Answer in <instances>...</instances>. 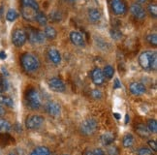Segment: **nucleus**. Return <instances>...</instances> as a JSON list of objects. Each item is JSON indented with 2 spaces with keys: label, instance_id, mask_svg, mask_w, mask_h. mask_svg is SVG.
Wrapping results in <instances>:
<instances>
[{
  "label": "nucleus",
  "instance_id": "f257e3e1",
  "mask_svg": "<svg viewBox=\"0 0 157 155\" xmlns=\"http://www.w3.org/2000/svg\"><path fill=\"white\" fill-rule=\"evenodd\" d=\"M139 64L146 71H155L157 69V55L155 51H146L139 55Z\"/></svg>",
  "mask_w": 157,
  "mask_h": 155
},
{
  "label": "nucleus",
  "instance_id": "f03ea898",
  "mask_svg": "<svg viewBox=\"0 0 157 155\" xmlns=\"http://www.w3.org/2000/svg\"><path fill=\"white\" fill-rule=\"evenodd\" d=\"M21 65L26 73H33L39 69L40 61L36 55L26 52L21 56Z\"/></svg>",
  "mask_w": 157,
  "mask_h": 155
},
{
  "label": "nucleus",
  "instance_id": "7ed1b4c3",
  "mask_svg": "<svg viewBox=\"0 0 157 155\" xmlns=\"http://www.w3.org/2000/svg\"><path fill=\"white\" fill-rule=\"evenodd\" d=\"M25 101L26 104L31 110H39L41 108V98L39 92L35 88H29L25 93Z\"/></svg>",
  "mask_w": 157,
  "mask_h": 155
},
{
  "label": "nucleus",
  "instance_id": "20e7f679",
  "mask_svg": "<svg viewBox=\"0 0 157 155\" xmlns=\"http://www.w3.org/2000/svg\"><path fill=\"white\" fill-rule=\"evenodd\" d=\"M98 129V122L94 118H88L82 122L80 126L81 133L84 136H91L96 133Z\"/></svg>",
  "mask_w": 157,
  "mask_h": 155
},
{
  "label": "nucleus",
  "instance_id": "39448f33",
  "mask_svg": "<svg viewBox=\"0 0 157 155\" xmlns=\"http://www.w3.org/2000/svg\"><path fill=\"white\" fill-rule=\"evenodd\" d=\"M25 32L27 39L32 44H43L46 41L44 32H42L41 30H38V29L34 27H27V31Z\"/></svg>",
  "mask_w": 157,
  "mask_h": 155
},
{
  "label": "nucleus",
  "instance_id": "423d86ee",
  "mask_svg": "<svg viewBox=\"0 0 157 155\" xmlns=\"http://www.w3.org/2000/svg\"><path fill=\"white\" fill-rule=\"evenodd\" d=\"M45 119L43 116L33 115L25 119V126L28 130H37L43 126Z\"/></svg>",
  "mask_w": 157,
  "mask_h": 155
},
{
  "label": "nucleus",
  "instance_id": "0eeeda50",
  "mask_svg": "<svg viewBox=\"0 0 157 155\" xmlns=\"http://www.w3.org/2000/svg\"><path fill=\"white\" fill-rule=\"evenodd\" d=\"M27 36L26 32L21 28H17L14 30L13 34H12V42L17 47H21L26 43Z\"/></svg>",
  "mask_w": 157,
  "mask_h": 155
},
{
  "label": "nucleus",
  "instance_id": "6e6552de",
  "mask_svg": "<svg viewBox=\"0 0 157 155\" xmlns=\"http://www.w3.org/2000/svg\"><path fill=\"white\" fill-rule=\"evenodd\" d=\"M48 85L54 92L61 93L66 90V85L64 81L59 78H52L48 81Z\"/></svg>",
  "mask_w": 157,
  "mask_h": 155
},
{
  "label": "nucleus",
  "instance_id": "1a4fd4ad",
  "mask_svg": "<svg viewBox=\"0 0 157 155\" xmlns=\"http://www.w3.org/2000/svg\"><path fill=\"white\" fill-rule=\"evenodd\" d=\"M130 12L135 19L140 20V21L144 20L147 16V13H146V11H144V9L140 4H137V3H133L130 6Z\"/></svg>",
  "mask_w": 157,
  "mask_h": 155
},
{
  "label": "nucleus",
  "instance_id": "9d476101",
  "mask_svg": "<svg viewBox=\"0 0 157 155\" xmlns=\"http://www.w3.org/2000/svg\"><path fill=\"white\" fill-rule=\"evenodd\" d=\"M90 77H91V80L95 85H102L105 81V77L103 74V71H102L100 68H94L91 71Z\"/></svg>",
  "mask_w": 157,
  "mask_h": 155
},
{
  "label": "nucleus",
  "instance_id": "9b49d317",
  "mask_svg": "<svg viewBox=\"0 0 157 155\" xmlns=\"http://www.w3.org/2000/svg\"><path fill=\"white\" fill-rule=\"evenodd\" d=\"M112 10L117 16H123L127 12V5L125 2L118 0V1L112 2Z\"/></svg>",
  "mask_w": 157,
  "mask_h": 155
},
{
  "label": "nucleus",
  "instance_id": "f8f14e48",
  "mask_svg": "<svg viewBox=\"0 0 157 155\" xmlns=\"http://www.w3.org/2000/svg\"><path fill=\"white\" fill-rule=\"evenodd\" d=\"M129 90L133 95H137V96H140L147 92V87L144 83L141 82H131L129 85Z\"/></svg>",
  "mask_w": 157,
  "mask_h": 155
},
{
  "label": "nucleus",
  "instance_id": "ddd939ff",
  "mask_svg": "<svg viewBox=\"0 0 157 155\" xmlns=\"http://www.w3.org/2000/svg\"><path fill=\"white\" fill-rule=\"evenodd\" d=\"M46 111L50 115L56 117V116H58L60 115V112H61V108H60V106H59L58 103L53 102V101H51V102H49L47 104Z\"/></svg>",
  "mask_w": 157,
  "mask_h": 155
},
{
  "label": "nucleus",
  "instance_id": "4468645a",
  "mask_svg": "<svg viewBox=\"0 0 157 155\" xmlns=\"http://www.w3.org/2000/svg\"><path fill=\"white\" fill-rule=\"evenodd\" d=\"M38 11H35L32 8H28V7H23L21 6V14L22 17L27 21H35V17L37 14Z\"/></svg>",
  "mask_w": 157,
  "mask_h": 155
},
{
  "label": "nucleus",
  "instance_id": "2eb2a0df",
  "mask_svg": "<svg viewBox=\"0 0 157 155\" xmlns=\"http://www.w3.org/2000/svg\"><path fill=\"white\" fill-rule=\"evenodd\" d=\"M70 40H71L72 43L77 47H83L84 46H86V41H84L83 36L78 31H72L70 33Z\"/></svg>",
  "mask_w": 157,
  "mask_h": 155
},
{
  "label": "nucleus",
  "instance_id": "dca6fc26",
  "mask_svg": "<svg viewBox=\"0 0 157 155\" xmlns=\"http://www.w3.org/2000/svg\"><path fill=\"white\" fill-rule=\"evenodd\" d=\"M48 57H49L50 61L54 65H58L61 62V55L56 49H50L48 51Z\"/></svg>",
  "mask_w": 157,
  "mask_h": 155
},
{
  "label": "nucleus",
  "instance_id": "f3484780",
  "mask_svg": "<svg viewBox=\"0 0 157 155\" xmlns=\"http://www.w3.org/2000/svg\"><path fill=\"white\" fill-rule=\"evenodd\" d=\"M44 34H45L46 39L54 40L57 36V31L56 30V28L52 26H47L44 30Z\"/></svg>",
  "mask_w": 157,
  "mask_h": 155
},
{
  "label": "nucleus",
  "instance_id": "a211bd4d",
  "mask_svg": "<svg viewBox=\"0 0 157 155\" xmlns=\"http://www.w3.org/2000/svg\"><path fill=\"white\" fill-rule=\"evenodd\" d=\"M88 19L92 22H97L101 19V13L97 9H89L88 10Z\"/></svg>",
  "mask_w": 157,
  "mask_h": 155
},
{
  "label": "nucleus",
  "instance_id": "6ab92c4d",
  "mask_svg": "<svg viewBox=\"0 0 157 155\" xmlns=\"http://www.w3.org/2000/svg\"><path fill=\"white\" fill-rule=\"evenodd\" d=\"M29 155H51V151L46 146H37L30 152Z\"/></svg>",
  "mask_w": 157,
  "mask_h": 155
},
{
  "label": "nucleus",
  "instance_id": "aec40b11",
  "mask_svg": "<svg viewBox=\"0 0 157 155\" xmlns=\"http://www.w3.org/2000/svg\"><path fill=\"white\" fill-rule=\"evenodd\" d=\"M11 128H12V125L7 119L0 118V133L1 134L8 133L11 130Z\"/></svg>",
  "mask_w": 157,
  "mask_h": 155
},
{
  "label": "nucleus",
  "instance_id": "412c9836",
  "mask_svg": "<svg viewBox=\"0 0 157 155\" xmlns=\"http://www.w3.org/2000/svg\"><path fill=\"white\" fill-rule=\"evenodd\" d=\"M0 105H2L4 107H9L12 108L14 106V101L11 97L7 96V95L0 94Z\"/></svg>",
  "mask_w": 157,
  "mask_h": 155
},
{
  "label": "nucleus",
  "instance_id": "4be33fe9",
  "mask_svg": "<svg viewBox=\"0 0 157 155\" xmlns=\"http://www.w3.org/2000/svg\"><path fill=\"white\" fill-rule=\"evenodd\" d=\"M134 145V137L132 134H126L122 139V146L125 148H130Z\"/></svg>",
  "mask_w": 157,
  "mask_h": 155
},
{
  "label": "nucleus",
  "instance_id": "5701e85b",
  "mask_svg": "<svg viewBox=\"0 0 157 155\" xmlns=\"http://www.w3.org/2000/svg\"><path fill=\"white\" fill-rule=\"evenodd\" d=\"M136 131H137L138 135H140L142 138H148L149 135H150L147 126H146V125H144V124H139L137 126V128H136Z\"/></svg>",
  "mask_w": 157,
  "mask_h": 155
},
{
  "label": "nucleus",
  "instance_id": "b1692460",
  "mask_svg": "<svg viewBox=\"0 0 157 155\" xmlns=\"http://www.w3.org/2000/svg\"><path fill=\"white\" fill-rule=\"evenodd\" d=\"M21 3L23 7L32 8L35 11H39V4L36 0H21Z\"/></svg>",
  "mask_w": 157,
  "mask_h": 155
},
{
  "label": "nucleus",
  "instance_id": "393cba45",
  "mask_svg": "<svg viewBox=\"0 0 157 155\" xmlns=\"http://www.w3.org/2000/svg\"><path fill=\"white\" fill-rule=\"evenodd\" d=\"M35 21H37L40 25L45 26L48 23V17L43 13V12L38 11L37 14H36V17H35Z\"/></svg>",
  "mask_w": 157,
  "mask_h": 155
},
{
  "label": "nucleus",
  "instance_id": "a878e982",
  "mask_svg": "<svg viewBox=\"0 0 157 155\" xmlns=\"http://www.w3.org/2000/svg\"><path fill=\"white\" fill-rule=\"evenodd\" d=\"M114 141V137L111 133H105L101 136V142L104 146H109L113 144Z\"/></svg>",
  "mask_w": 157,
  "mask_h": 155
},
{
  "label": "nucleus",
  "instance_id": "bb28decb",
  "mask_svg": "<svg viewBox=\"0 0 157 155\" xmlns=\"http://www.w3.org/2000/svg\"><path fill=\"white\" fill-rule=\"evenodd\" d=\"M147 128L150 134H155L157 132V122L155 119H148L147 123Z\"/></svg>",
  "mask_w": 157,
  "mask_h": 155
},
{
  "label": "nucleus",
  "instance_id": "cd10ccee",
  "mask_svg": "<svg viewBox=\"0 0 157 155\" xmlns=\"http://www.w3.org/2000/svg\"><path fill=\"white\" fill-rule=\"evenodd\" d=\"M102 71H103L104 77L108 80H111L114 75V69L111 65H107V66L104 67V70H102Z\"/></svg>",
  "mask_w": 157,
  "mask_h": 155
},
{
  "label": "nucleus",
  "instance_id": "c85d7f7f",
  "mask_svg": "<svg viewBox=\"0 0 157 155\" xmlns=\"http://www.w3.org/2000/svg\"><path fill=\"white\" fill-rule=\"evenodd\" d=\"M17 17H19V14L15 9H10L6 14V19L8 21H15L17 19Z\"/></svg>",
  "mask_w": 157,
  "mask_h": 155
},
{
  "label": "nucleus",
  "instance_id": "c756f323",
  "mask_svg": "<svg viewBox=\"0 0 157 155\" xmlns=\"http://www.w3.org/2000/svg\"><path fill=\"white\" fill-rule=\"evenodd\" d=\"M50 20L53 22H57L62 20V15L58 11H52L50 14Z\"/></svg>",
  "mask_w": 157,
  "mask_h": 155
},
{
  "label": "nucleus",
  "instance_id": "7c9ffc66",
  "mask_svg": "<svg viewBox=\"0 0 157 155\" xmlns=\"http://www.w3.org/2000/svg\"><path fill=\"white\" fill-rule=\"evenodd\" d=\"M147 11H148L149 15L155 19V17H157V5H156V3L155 2L149 3L147 6Z\"/></svg>",
  "mask_w": 157,
  "mask_h": 155
},
{
  "label": "nucleus",
  "instance_id": "2f4dec72",
  "mask_svg": "<svg viewBox=\"0 0 157 155\" xmlns=\"http://www.w3.org/2000/svg\"><path fill=\"white\" fill-rule=\"evenodd\" d=\"M147 41L149 43V45L156 47L157 46V35L155 33L148 34L147 36Z\"/></svg>",
  "mask_w": 157,
  "mask_h": 155
},
{
  "label": "nucleus",
  "instance_id": "473e14b6",
  "mask_svg": "<svg viewBox=\"0 0 157 155\" xmlns=\"http://www.w3.org/2000/svg\"><path fill=\"white\" fill-rule=\"evenodd\" d=\"M110 34H111V37L116 41L121 39V37H122V33L119 30H117V29H112L110 31Z\"/></svg>",
  "mask_w": 157,
  "mask_h": 155
},
{
  "label": "nucleus",
  "instance_id": "72a5a7b5",
  "mask_svg": "<svg viewBox=\"0 0 157 155\" xmlns=\"http://www.w3.org/2000/svg\"><path fill=\"white\" fill-rule=\"evenodd\" d=\"M138 155H154V153L148 147H140L138 150Z\"/></svg>",
  "mask_w": 157,
  "mask_h": 155
},
{
  "label": "nucleus",
  "instance_id": "f704fd0d",
  "mask_svg": "<svg viewBox=\"0 0 157 155\" xmlns=\"http://www.w3.org/2000/svg\"><path fill=\"white\" fill-rule=\"evenodd\" d=\"M8 88V82L3 77H0V93L4 92L5 90H7Z\"/></svg>",
  "mask_w": 157,
  "mask_h": 155
},
{
  "label": "nucleus",
  "instance_id": "c9c22d12",
  "mask_svg": "<svg viewBox=\"0 0 157 155\" xmlns=\"http://www.w3.org/2000/svg\"><path fill=\"white\" fill-rule=\"evenodd\" d=\"M147 145H148V146L150 147L149 149H151V150L154 151V152L157 151V144H156V141H154V140H149V141L147 142Z\"/></svg>",
  "mask_w": 157,
  "mask_h": 155
},
{
  "label": "nucleus",
  "instance_id": "e433bc0d",
  "mask_svg": "<svg viewBox=\"0 0 157 155\" xmlns=\"http://www.w3.org/2000/svg\"><path fill=\"white\" fill-rule=\"evenodd\" d=\"M91 95L94 99H100L102 97V93L100 90H98V89H94V90H92Z\"/></svg>",
  "mask_w": 157,
  "mask_h": 155
},
{
  "label": "nucleus",
  "instance_id": "4c0bfd02",
  "mask_svg": "<svg viewBox=\"0 0 157 155\" xmlns=\"http://www.w3.org/2000/svg\"><path fill=\"white\" fill-rule=\"evenodd\" d=\"M93 152H94L95 155H106L105 152H104L103 150H102L101 148H96V149H95Z\"/></svg>",
  "mask_w": 157,
  "mask_h": 155
},
{
  "label": "nucleus",
  "instance_id": "58836bf2",
  "mask_svg": "<svg viewBox=\"0 0 157 155\" xmlns=\"http://www.w3.org/2000/svg\"><path fill=\"white\" fill-rule=\"evenodd\" d=\"M121 87V83L119 82V81L117 79L114 80V85H113V88L114 89H117V88H120Z\"/></svg>",
  "mask_w": 157,
  "mask_h": 155
},
{
  "label": "nucleus",
  "instance_id": "ea45409f",
  "mask_svg": "<svg viewBox=\"0 0 157 155\" xmlns=\"http://www.w3.org/2000/svg\"><path fill=\"white\" fill-rule=\"evenodd\" d=\"M6 114V110H5V107L0 105V116H2Z\"/></svg>",
  "mask_w": 157,
  "mask_h": 155
},
{
  "label": "nucleus",
  "instance_id": "a19ab883",
  "mask_svg": "<svg viewBox=\"0 0 157 155\" xmlns=\"http://www.w3.org/2000/svg\"><path fill=\"white\" fill-rule=\"evenodd\" d=\"M6 57H7V55H6V52L1 51H0V59H5Z\"/></svg>",
  "mask_w": 157,
  "mask_h": 155
},
{
  "label": "nucleus",
  "instance_id": "79ce46f5",
  "mask_svg": "<svg viewBox=\"0 0 157 155\" xmlns=\"http://www.w3.org/2000/svg\"><path fill=\"white\" fill-rule=\"evenodd\" d=\"M147 1V0H136V2H137V4H144V3H146Z\"/></svg>",
  "mask_w": 157,
  "mask_h": 155
},
{
  "label": "nucleus",
  "instance_id": "37998d69",
  "mask_svg": "<svg viewBox=\"0 0 157 155\" xmlns=\"http://www.w3.org/2000/svg\"><path fill=\"white\" fill-rule=\"evenodd\" d=\"M84 155H95V154H94V152H93V151L88 150V151H86V154H84Z\"/></svg>",
  "mask_w": 157,
  "mask_h": 155
},
{
  "label": "nucleus",
  "instance_id": "c03bdc74",
  "mask_svg": "<svg viewBox=\"0 0 157 155\" xmlns=\"http://www.w3.org/2000/svg\"><path fill=\"white\" fill-rule=\"evenodd\" d=\"M8 155H17V154L16 152H10V153H9Z\"/></svg>",
  "mask_w": 157,
  "mask_h": 155
},
{
  "label": "nucleus",
  "instance_id": "a18cd8bd",
  "mask_svg": "<svg viewBox=\"0 0 157 155\" xmlns=\"http://www.w3.org/2000/svg\"><path fill=\"white\" fill-rule=\"evenodd\" d=\"M114 115H116L117 118H119V115H118V114H114Z\"/></svg>",
  "mask_w": 157,
  "mask_h": 155
},
{
  "label": "nucleus",
  "instance_id": "49530a36",
  "mask_svg": "<svg viewBox=\"0 0 157 155\" xmlns=\"http://www.w3.org/2000/svg\"><path fill=\"white\" fill-rule=\"evenodd\" d=\"M111 2H114V1H118V0H110Z\"/></svg>",
  "mask_w": 157,
  "mask_h": 155
},
{
  "label": "nucleus",
  "instance_id": "de8ad7c7",
  "mask_svg": "<svg viewBox=\"0 0 157 155\" xmlns=\"http://www.w3.org/2000/svg\"><path fill=\"white\" fill-rule=\"evenodd\" d=\"M69 1H71V2H74V1H76V0H69Z\"/></svg>",
  "mask_w": 157,
  "mask_h": 155
},
{
  "label": "nucleus",
  "instance_id": "09e8293b",
  "mask_svg": "<svg viewBox=\"0 0 157 155\" xmlns=\"http://www.w3.org/2000/svg\"><path fill=\"white\" fill-rule=\"evenodd\" d=\"M111 155H117V154H116V153H112Z\"/></svg>",
  "mask_w": 157,
  "mask_h": 155
},
{
  "label": "nucleus",
  "instance_id": "8fccbe9b",
  "mask_svg": "<svg viewBox=\"0 0 157 155\" xmlns=\"http://www.w3.org/2000/svg\"><path fill=\"white\" fill-rule=\"evenodd\" d=\"M84 1H88V0H84Z\"/></svg>",
  "mask_w": 157,
  "mask_h": 155
},
{
  "label": "nucleus",
  "instance_id": "3c124183",
  "mask_svg": "<svg viewBox=\"0 0 157 155\" xmlns=\"http://www.w3.org/2000/svg\"><path fill=\"white\" fill-rule=\"evenodd\" d=\"M63 155H68V154H63Z\"/></svg>",
  "mask_w": 157,
  "mask_h": 155
}]
</instances>
